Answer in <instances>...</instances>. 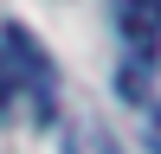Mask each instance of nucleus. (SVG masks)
Listing matches in <instances>:
<instances>
[{
	"instance_id": "1",
	"label": "nucleus",
	"mask_w": 161,
	"mask_h": 154,
	"mask_svg": "<svg viewBox=\"0 0 161 154\" xmlns=\"http://www.w3.org/2000/svg\"><path fill=\"white\" fill-rule=\"evenodd\" d=\"M0 51H7V64H13V84H32V103H39V116H52V64H45V51H39V38L26 32V26H7V38H0Z\"/></svg>"
},
{
	"instance_id": "2",
	"label": "nucleus",
	"mask_w": 161,
	"mask_h": 154,
	"mask_svg": "<svg viewBox=\"0 0 161 154\" xmlns=\"http://www.w3.org/2000/svg\"><path fill=\"white\" fill-rule=\"evenodd\" d=\"M110 13H116V32L148 58L155 38H161V0H110Z\"/></svg>"
},
{
	"instance_id": "3",
	"label": "nucleus",
	"mask_w": 161,
	"mask_h": 154,
	"mask_svg": "<svg viewBox=\"0 0 161 154\" xmlns=\"http://www.w3.org/2000/svg\"><path fill=\"white\" fill-rule=\"evenodd\" d=\"M64 154H123V148H116V135L103 122L77 116V122H64Z\"/></svg>"
},
{
	"instance_id": "4",
	"label": "nucleus",
	"mask_w": 161,
	"mask_h": 154,
	"mask_svg": "<svg viewBox=\"0 0 161 154\" xmlns=\"http://www.w3.org/2000/svg\"><path fill=\"white\" fill-rule=\"evenodd\" d=\"M13 103V64H7V51H0V109Z\"/></svg>"
},
{
	"instance_id": "5",
	"label": "nucleus",
	"mask_w": 161,
	"mask_h": 154,
	"mask_svg": "<svg viewBox=\"0 0 161 154\" xmlns=\"http://www.w3.org/2000/svg\"><path fill=\"white\" fill-rule=\"evenodd\" d=\"M148 141H155V148H161V116H155V122H148Z\"/></svg>"
}]
</instances>
